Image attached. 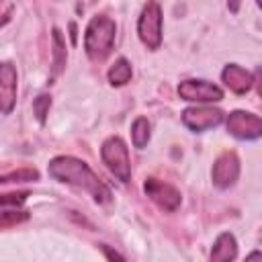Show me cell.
<instances>
[{"instance_id":"6da1fadb","label":"cell","mask_w":262,"mask_h":262,"mask_svg":"<svg viewBox=\"0 0 262 262\" xmlns=\"http://www.w3.org/2000/svg\"><path fill=\"white\" fill-rule=\"evenodd\" d=\"M47 172L57 182H66V184L86 190L98 205H106L113 201L111 188L98 178V174H94L86 162H82L74 156H57V158L49 160Z\"/></svg>"},{"instance_id":"7a4b0ae2","label":"cell","mask_w":262,"mask_h":262,"mask_svg":"<svg viewBox=\"0 0 262 262\" xmlns=\"http://www.w3.org/2000/svg\"><path fill=\"white\" fill-rule=\"evenodd\" d=\"M117 37V25L113 18L100 14L92 16L86 31H84V51L92 61H104L113 47Z\"/></svg>"},{"instance_id":"3957f363","label":"cell","mask_w":262,"mask_h":262,"mask_svg":"<svg viewBox=\"0 0 262 262\" xmlns=\"http://www.w3.org/2000/svg\"><path fill=\"white\" fill-rule=\"evenodd\" d=\"M100 158H102V164L111 170V174L121 180V182H129L131 180V160H129V149H127V143L117 137V135H111L102 141L100 145Z\"/></svg>"},{"instance_id":"277c9868","label":"cell","mask_w":262,"mask_h":262,"mask_svg":"<svg viewBox=\"0 0 262 262\" xmlns=\"http://www.w3.org/2000/svg\"><path fill=\"white\" fill-rule=\"evenodd\" d=\"M162 8L156 0H147L137 18V35L141 43L151 51L160 49L162 45Z\"/></svg>"},{"instance_id":"5b68a950","label":"cell","mask_w":262,"mask_h":262,"mask_svg":"<svg viewBox=\"0 0 262 262\" xmlns=\"http://www.w3.org/2000/svg\"><path fill=\"white\" fill-rule=\"evenodd\" d=\"M143 190H145V194H147L160 209L170 211V213L176 211V209L180 207V203H182L180 190H178L176 186H172L170 182H164V180H160V178H154V176L145 178Z\"/></svg>"},{"instance_id":"8992f818","label":"cell","mask_w":262,"mask_h":262,"mask_svg":"<svg viewBox=\"0 0 262 262\" xmlns=\"http://www.w3.org/2000/svg\"><path fill=\"white\" fill-rule=\"evenodd\" d=\"M178 96L188 102H219L223 90L209 80H184L178 84Z\"/></svg>"},{"instance_id":"52a82bcc","label":"cell","mask_w":262,"mask_h":262,"mask_svg":"<svg viewBox=\"0 0 262 262\" xmlns=\"http://www.w3.org/2000/svg\"><path fill=\"white\" fill-rule=\"evenodd\" d=\"M225 123H227V131L237 139L252 141V139H258L262 135V121L254 113L233 111V113H229Z\"/></svg>"},{"instance_id":"ba28073f","label":"cell","mask_w":262,"mask_h":262,"mask_svg":"<svg viewBox=\"0 0 262 262\" xmlns=\"http://www.w3.org/2000/svg\"><path fill=\"white\" fill-rule=\"evenodd\" d=\"M223 121V111L213 106H188L182 111V123L194 133H203L207 129L217 127Z\"/></svg>"},{"instance_id":"9c48e42d","label":"cell","mask_w":262,"mask_h":262,"mask_svg":"<svg viewBox=\"0 0 262 262\" xmlns=\"http://www.w3.org/2000/svg\"><path fill=\"white\" fill-rule=\"evenodd\" d=\"M211 178H213V184L221 190L235 184V180L239 178V158L235 156V151H223L215 160Z\"/></svg>"},{"instance_id":"30bf717a","label":"cell","mask_w":262,"mask_h":262,"mask_svg":"<svg viewBox=\"0 0 262 262\" xmlns=\"http://www.w3.org/2000/svg\"><path fill=\"white\" fill-rule=\"evenodd\" d=\"M16 68L10 61L0 63V113L10 115L16 104Z\"/></svg>"},{"instance_id":"8fae6325","label":"cell","mask_w":262,"mask_h":262,"mask_svg":"<svg viewBox=\"0 0 262 262\" xmlns=\"http://www.w3.org/2000/svg\"><path fill=\"white\" fill-rule=\"evenodd\" d=\"M221 80L233 94H246L254 84V76L237 63H227L221 72Z\"/></svg>"},{"instance_id":"7c38bea8","label":"cell","mask_w":262,"mask_h":262,"mask_svg":"<svg viewBox=\"0 0 262 262\" xmlns=\"http://www.w3.org/2000/svg\"><path fill=\"white\" fill-rule=\"evenodd\" d=\"M237 258V242L233 237V233L223 231L217 235L213 250H211V260H219V262H227V260H235Z\"/></svg>"},{"instance_id":"4fadbf2b","label":"cell","mask_w":262,"mask_h":262,"mask_svg":"<svg viewBox=\"0 0 262 262\" xmlns=\"http://www.w3.org/2000/svg\"><path fill=\"white\" fill-rule=\"evenodd\" d=\"M51 53H53V66H51V78L59 76L63 72V66L68 61V51H66V39L59 29L51 31Z\"/></svg>"},{"instance_id":"5bb4252c","label":"cell","mask_w":262,"mask_h":262,"mask_svg":"<svg viewBox=\"0 0 262 262\" xmlns=\"http://www.w3.org/2000/svg\"><path fill=\"white\" fill-rule=\"evenodd\" d=\"M131 76H133V70H131V63L125 57L115 59V63L106 72V78H108L111 86H125L131 80Z\"/></svg>"},{"instance_id":"9a60e30c","label":"cell","mask_w":262,"mask_h":262,"mask_svg":"<svg viewBox=\"0 0 262 262\" xmlns=\"http://www.w3.org/2000/svg\"><path fill=\"white\" fill-rule=\"evenodd\" d=\"M149 135H151L149 121L145 117H137L133 121V125H131V141H133V145L137 149H143L147 145V141H149Z\"/></svg>"},{"instance_id":"2e32d148","label":"cell","mask_w":262,"mask_h":262,"mask_svg":"<svg viewBox=\"0 0 262 262\" xmlns=\"http://www.w3.org/2000/svg\"><path fill=\"white\" fill-rule=\"evenodd\" d=\"M27 219H29V213L27 211H16V207L12 211H2L0 213V229L10 227V225H18Z\"/></svg>"},{"instance_id":"e0dca14e","label":"cell","mask_w":262,"mask_h":262,"mask_svg":"<svg viewBox=\"0 0 262 262\" xmlns=\"http://www.w3.org/2000/svg\"><path fill=\"white\" fill-rule=\"evenodd\" d=\"M49 106H51V96L49 94H39L33 100V113H35V117H37L39 123H45L47 113H49Z\"/></svg>"},{"instance_id":"ac0fdd59","label":"cell","mask_w":262,"mask_h":262,"mask_svg":"<svg viewBox=\"0 0 262 262\" xmlns=\"http://www.w3.org/2000/svg\"><path fill=\"white\" fill-rule=\"evenodd\" d=\"M25 192H10V194H0V207L10 205V207H18L25 201Z\"/></svg>"},{"instance_id":"d6986e66","label":"cell","mask_w":262,"mask_h":262,"mask_svg":"<svg viewBox=\"0 0 262 262\" xmlns=\"http://www.w3.org/2000/svg\"><path fill=\"white\" fill-rule=\"evenodd\" d=\"M102 250H104V254H106V258H111V260H115V258H119V260H125V256H121V254H117V252H113V250H108L106 246H100Z\"/></svg>"},{"instance_id":"ffe728a7","label":"cell","mask_w":262,"mask_h":262,"mask_svg":"<svg viewBox=\"0 0 262 262\" xmlns=\"http://www.w3.org/2000/svg\"><path fill=\"white\" fill-rule=\"evenodd\" d=\"M70 37H72V43H76L78 33H76V25H74V23H70Z\"/></svg>"},{"instance_id":"44dd1931","label":"cell","mask_w":262,"mask_h":262,"mask_svg":"<svg viewBox=\"0 0 262 262\" xmlns=\"http://www.w3.org/2000/svg\"><path fill=\"white\" fill-rule=\"evenodd\" d=\"M10 176H16V180H18V172H14V174H10ZM10 176H0V182H10V180H8Z\"/></svg>"},{"instance_id":"7402d4cb","label":"cell","mask_w":262,"mask_h":262,"mask_svg":"<svg viewBox=\"0 0 262 262\" xmlns=\"http://www.w3.org/2000/svg\"><path fill=\"white\" fill-rule=\"evenodd\" d=\"M0 2H2V0H0Z\"/></svg>"}]
</instances>
